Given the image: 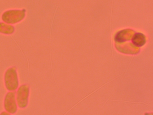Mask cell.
<instances>
[{
  "instance_id": "cell-8",
  "label": "cell",
  "mask_w": 153,
  "mask_h": 115,
  "mask_svg": "<svg viewBox=\"0 0 153 115\" xmlns=\"http://www.w3.org/2000/svg\"><path fill=\"white\" fill-rule=\"evenodd\" d=\"M16 30L15 26L3 22H0V33L9 35L13 34Z\"/></svg>"
},
{
  "instance_id": "cell-1",
  "label": "cell",
  "mask_w": 153,
  "mask_h": 115,
  "mask_svg": "<svg viewBox=\"0 0 153 115\" xmlns=\"http://www.w3.org/2000/svg\"><path fill=\"white\" fill-rule=\"evenodd\" d=\"M26 10L22 9H10L4 11L1 14L2 22L14 25L24 20L26 16Z\"/></svg>"
},
{
  "instance_id": "cell-2",
  "label": "cell",
  "mask_w": 153,
  "mask_h": 115,
  "mask_svg": "<svg viewBox=\"0 0 153 115\" xmlns=\"http://www.w3.org/2000/svg\"><path fill=\"white\" fill-rule=\"evenodd\" d=\"M5 87L9 91H16L19 86V80L17 68L13 66L8 68L4 74Z\"/></svg>"
},
{
  "instance_id": "cell-5",
  "label": "cell",
  "mask_w": 153,
  "mask_h": 115,
  "mask_svg": "<svg viewBox=\"0 0 153 115\" xmlns=\"http://www.w3.org/2000/svg\"><path fill=\"white\" fill-rule=\"evenodd\" d=\"M135 33L133 30L130 28L120 31L117 32L114 36V40L115 43H122L126 41L131 40Z\"/></svg>"
},
{
  "instance_id": "cell-3",
  "label": "cell",
  "mask_w": 153,
  "mask_h": 115,
  "mask_svg": "<svg viewBox=\"0 0 153 115\" xmlns=\"http://www.w3.org/2000/svg\"><path fill=\"white\" fill-rule=\"evenodd\" d=\"M30 86L27 84H23L18 88L16 93V99L18 107L21 109L27 107L29 102Z\"/></svg>"
},
{
  "instance_id": "cell-6",
  "label": "cell",
  "mask_w": 153,
  "mask_h": 115,
  "mask_svg": "<svg viewBox=\"0 0 153 115\" xmlns=\"http://www.w3.org/2000/svg\"><path fill=\"white\" fill-rule=\"evenodd\" d=\"M115 47L119 51L127 54H136L140 50L139 48L134 46L131 42L115 43Z\"/></svg>"
},
{
  "instance_id": "cell-7",
  "label": "cell",
  "mask_w": 153,
  "mask_h": 115,
  "mask_svg": "<svg viewBox=\"0 0 153 115\" xmlns=\"http://www.w3.org/2000/svg\"><path fill=\"white\" fill-rule=\"evenodd\" d=\"M131 43L137 48L144 46L146 43V36L140 32L134 33L131 39Z\"/></svg>"
},
{
  "instance_id": "cell-4",
  "label": "cell",
  "mask_w": 153,
  "mask_h": 115,
  "mask_svg": "<svg viewBox=\"0 0 153 115\" xmlns=\"http://www.w3.org/2000/svg\"><path fill=\"white\" fill-rule=\"evenodd\" d=\"M4 108L7 112L11 114L16 113L18 105L16 99V91L7 93L4 100Z\"/></svg>"
},
{
  "instance_id": "cell-9",
  "label": "cell",
  "mask_w": 153,
  "mask_h": 115,
  "mask_svg": "<svg viewBox=\"0 0 153 115\" xmlns=\"http://www.w3.org/2000/svg\"><path fill=\"white\" fill-rule=\"evenodd\" d=\"M0 115H11V114L7 112V111H3L2 112L0 113Z\"/></svg>"
}]
</instances>
